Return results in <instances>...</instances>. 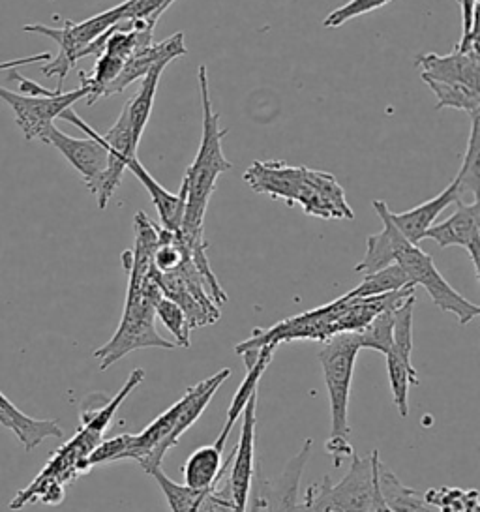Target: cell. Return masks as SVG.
Wrapping results in <instances>:
<instances>
[{"label": "cell", "mask_w": 480, "mask_h": 512, "mask_svg": "<svg viewBox=\"0 0 480 512\" xmlns=\"http://www.w3.org/2000/svg\"><path fill=\"white\" fill-rule=\"evenodd\" d=\"M167 68V64L162 62L158 66H154L150 70L147 76L143 77V85L139 92L132 96L124 109L128 111V119L132 124V134H134L135 145H139L143 132L147 128V122L150 119V113H152V107H154V98H156V91H158V83H160V77L164 74V70Z\"/></svg>", "instance_id": "d6986e66"}, {"label": "cell", "mask_w": 480, "mask_h": 512, "mask_svg": "<svg viewBox=\"0 0 480 512\" xmlns=\"http://www.w3.org/2000/svg\"><path fill=\"white\" fill-rule=\"evenodd\" d=\"M389 2H392V0H349V2H345L344 6L336 8L334 12H330L329 16L325 17L323 27L340 29L347 21L375 12L383 6H387Z\"/></svg>", "instance_id": "f1b7e54d"}, {"label": "cell", "mask_w": 480, "mask_h": 512, "mask_svg": "<svg viewBox=\"0 0 480 512\" xmlns=\"http://www.w3.org/2000/svg\"><path fill=\"white\" fill-rule=\"evenodd\" d=\"M392 310L394 308L383 310L368 325L355 332L360 349H374L381 355L389 353L392 346Z\"/></svg>", "instance_id": "4316f807"}, {"label": "cell", "mask_w": 480, "mask_h": 512, "mask_svg": "<svg viewBox=\"0 0 480 512\" xmlns=\"http://www.w3.org/2000/svg\"><path fill=\"white\" fill-rule=\"evenodd\" d=\"M458 201H464V197L460 192V182L454 177V181L450 182L441 194L424 201L422 205L411 209V211H390V218L407 241L411 244H419L424 239L426 231L434 226L439 214L445 209H449L450 205H456Z\"/></svg>", "instance_id": "5bb4252c"}, {"label": "cell", "mask_w": 480, "mask_h": 512, "mask_svg": "<svg viewBox=\"0 0 480 512\" xmlns=\"http://www.w3.org/2000/svg\"><path fill=\"white\" fill-rule=\"evenodd\" d=\"M199 92L203 102V137L195 156L194 164L186 171V207L182 226L177 233H199L203 231L205 214L210 196L216 188L218 177L231 169V162L225 158L222 139L227 130L220 128V117L214 113L210 102L209 76L207 66H199Z\"/></svg>", "instance_id": "7a4b0ae2"}, {"label": "cell", "mask_w": 480, "mask_h": 512, "mask_svg": "<svg viewBox=\"0 0 480 512\" xmlns=\"http://www.w3.org/2000/svg\"><path fill=\"white\" fill-rule=\"evenodd\" d=\"M424 239H432L441 248H465L473 261L475 276L480 280V199H473V203L458 201L454 214L430 227Z\"/></svg>", "instance_id": "30bf717a"}, {"label": "cell", "mask_w": 480, "mask_h": 512, "mask_svg": "<svg viewBox=\"0 0 480 512\" xmlns=\"http://www.w3.org/2000/svg\"><path fill=\"white\" fill-rule=\"evenodd\" d=\"M349 460V471L338 484L325 477L306 490L299 512H368L379 492V451L366 458L353 452Z\"/></svg>", "instance_id": "3957f363"}, {"label": "cell", "mask_w": 480, "mask_h": 512, "mask_svg": "<svg viewBox=\"0 0 480 512\" xmlns=\"http://www.w3.org/2000/svg\"><path fill=\"white\" fill-rule=\"evenodd\" d=\"M87 96V87L70 92L53 91L47 96H27L0 87V100L12 107L15 122L25 139L42 143H47V134L55 126L53 122L59 119L60 113L74 107L79 100H87Z\"/></svg>", "instance_id": "ba28073f"}, {"label": "cell", "mask_w": 480, "mask_h": 512, "mask_svg": "<svg viewBox=\"0 0 480 512\" xmlns=\"http://www.w3.org/2000/svg\"><path fill=\"white\" fill-rule=\"evenodd\" d=\"M372 205L383 222V231L368 237V241H366V254L362 257L359 265L355 267V272H362V274H372V272L381 271V269L392 265L394 263V246H396V239L400 237V229L394 226L387 203L377 199Z\"/></svg>", "instance_id": "e0dca14e"}, {"label": "cell", "mask_w": 480, "mask_h": 512, "mask_svg": "<svg viewBox=\"0 0 480 512\" xmlns=\"http://www.w3.org/2000/svg\"><path fill=\"white\" fill-rule=\"evenodd\" d=\"M415 62L420 68V77L450 85H464L480 91L479 47H473L469 51L456 49L452 55L426 53L419 55Z\"/></svg>", "instance_id": "8fae6325"}, {"label": "cell", "mask_w": 480, "mask_h": 512, "mask_svg": "<svg viewBox=\"0 0 480 512\" xmlns=\"http://www.w3.org/2000/svg\"><path fill=\"white\" fill-rule=\"evenodd\" d=\"M222 452L224 451L214 447V443L199 447L197 451L192 452L182 467L184 486L203 492V490L214 488L218 482L222 481L231 466L233 451L227 456L225 462Z\"/></svg>", "instance_id": "2e32d148"}, {"label": "cell", "mask_w": 480, "mask_h": 512, "mask_svg": "<svg viewBox=\"0 0 480 512\" xmlns=\"http://www.w3.org/2000/svg\"><path fill=\"white\" fill-rule=\"evenodd\" d=\"M59 119L70 122V124H74L77 128H81L83 132H87V136L98 139L109 151V160H107V167H105L104 173L89 188L90 192L96 196L98 207L104 211L107 203L111 201V197L115 196L120 182H122V175L128 169V162L134 160L135 156H137V147L139 145H135L132 124H130V119H128V111L122 107L119 119L105 134H98L94 128H90L87 122L81 121L77 117L74 107L62 111Z\"/></svg>", "instance_id": "52a82bcc"}, {"label": "cell", "mask_w": 480, "mask_h": 512, "mask_svg": "<svg viewBox=\"0 0 480 512\" xmlns=\"http://www.w3.org/2000/svg\"><path fill=\"white\" fill-rule=\"evenodd\" d=\"M394 263L407 274L413 286H422L435 306L443 312H449L458 317L462 325L471 323L475 317L480 316V306L475 302L467 301L449 282L443 274L437 271L434 259L428 256L419 244H411L400 233L394 246Z\"/></svg>", "instance_id": "8992f818"}, {"label": "cell", "mask_w": 480, "mask_h": 512, "mask_svg": "<svg viewBox=\"0 0 480 512\" xmlns=\"http://www.w3.org/2000/svg\"><path fill=\"white\" fill-rule=\"evenodd\" d=\"M53 59V55L49 51L40 53V55H32V57H21V59H14V61L0 62V72L4 70H17L19 66H30V64H38V62H49Z\"/></svg>", "instance_id": "1f68e13d"}, {"label": "cell", "mask_w": 480, "mask_h": 512, "mask_svg": "<svg viewBox=\"0 0 480 512\" xmlns=\"http://www.w3.org/2000/svg\"><path fill=\"white\" fill-rule=\"evenodd\" d=\"M47 145L55 147L70 162V166L83 177L87 188L98 181V177L107 167L109 151L94 137L77 139V137L66 136L57 126H53L47 134Z\"/></svg>", "instance_id": "7c38bea8"}, {"label": "cell", "mask_w": 480, "mask_h": 512, "mask_svg": "<svg viewBox=\"0 0 480 512\" xmlns=\"http://www.w3.org/2000/svg\"><path fill=\"white\" fill-rule=\"evenodd\" d=\"M128 10V0L120 2L119 6L105 10L98 16L85 19L81 23H72L66 21L64 27H45V25H25L23 31L30 32V34H42L51 38L53 42H57L59 46V55L55 59L45 64L42 68V74L45 77H57L59 85L55 91L62 92V85L64 79L72 72L77 61L83 59V51L87 47L92 46L96 40H100L104 34L115 29L119 23L124 21V14Z\"/></svg>", "instance_id": "277c9868"}, {"label": "cell", "mask_w": 480, "mask_h": 512, "mask_svg": "<svg viewBox=\"0 0 480 512\" xmlns=\"http://www.w3.org/2000/svg\"><path fill=\"white\" fill-rule=\"evenodd\" d=\"M173 2L175 0H128V10L124 14L122 23H130V21H137V19H149V21L158 25L160 17L164 16L165 10Z\"/></svg>", "instance_id": "f546056e"}, {"label": "cell", "mask_w": 480, "mask_h": 512, "mask_svg": "<svg viewBox=\"0 0 480 512\" xmlns=\"http://www.w3.org/2000/svg\"><path fill=\"white\" fill-rule=\"evenodd\" d=\"M405 287H415L411 284V280L407 278L400 265L392 263L389 267L381 269V271L372 272V274H364L362 282L355 289H351L349 293H345L349 299H368V297H379V295H387L400 291Z\"/></svg>", "instance_id": "44dd1931"}, {"label": "cell", "mask_w": 480, "mask_h": 512, "mask_svg": "<svg viewBox=\"0 0 480 512\" xmlns=\"http://www.w3.org/2000/svg\"><path fill=\"white\" fill-rule=\"evenodd\" d=\"M430 91L434 92L437 98V106L435 109H445V107H452V109H460L469 115L480 113V91L469 89L464 85H450V83H441V81H434L428 77H420Z\"/></svg>", "instance_id": "cb8c5ba5"}, {"label": "cell", "mask_w": 480, "mask_h": 512, "mask_svg": "<svg viewBox=\"0 0 480 512\" xmlns=\"http://www.w3.org/2000/svg\"><path fill=\"white\" fill-rule=\"evenodd\" d=\"M359 351V340L355 332L334 334L319 351V362L329 394L330 437H347L351 432L349 398Z\"/></svg>", "instance_id": "5b68a950"}, {"label": "cell", "mask_w": 480, "mask_h": 512, "mask_svg": "<svg viewBox=\"0 0 480 512\" xmlns=\"http://www.w3.org/2000/svg\"><path fill=\"white\" fill-rule=\"evenodd\" d=\"M156 319L162 321L165 329L173 334L175 346L182 347V349L192 346V340H190L192 325L179 304L169 301L167 297H162L156 304Z\"/></svg>", "instance_id": "83f0119b"}, {"label": "cell", "mask_w": 480, "mask_h": 512, "mask_svg": "<svg viewBox=\"0 0 480 512\" xmlns=\"http://www.w3.org/2000/svg\"><path fill=\"white\" fill-rule=\"evenodd\" d=\"M377 482H379L381 497L387 503L390 511L428 512V505L424 503V499H420L415 490L404 486L400 479L392 473V469L385 464H379Z\"/></svg>", "instance_id": "ffe728a7"}, {"label": "cell", "mask_w": 480, "mask_h": 512, "mask_svg": "<svg viewBox=\"0 0 480 512\" xmlns=\"http://www.w3.org/2000/svg\"><path fill=\"white\" fill-rule=\"evenodd\" d=\"M325 449L334 458V466L336 467L342 466L345 458H351V454L355 452L345 437H329Z\"/></svg>", "instance_id": "4dcf8cb0"}, {"label": "cell", "mask_w": 480, "mask_h": 512, "mask_svg": "<svg viewBox=\"0 0 480 512\" xmlns=\"http://www.w3.org/2000/svg\"><path fill=\"white\" fill-rule=\"evenodd\" d=\"M413 306L415 293L405 297L404 301L392 310V346L390 351L396 353L405 362H411L413 355Z\"/></svg>", "instance_id": "603a6c76"}, {"label": "cell", "mask_w": 480, "mask_h": 512, "mask_svg": "<svg viewBox=\"0 0 480 512\" xmlns=\"http://www.w3.org/2000/svg\"><path fill=\"white\" fill-rule=\"evenodd\" d=\"M422 499L428 507H435L441 512H480L477 490L439 488V490H428Z\"/></svg>", "instance_id": "484cf974"}, {"label": "cell", "mask_w": 480, "mask_h": 512, "mask_svg": "<svg viewBox=\"0 0 480 512\" xmlns=\"http://www.w3.org/2000/svg\"><path fill=\"white\" fill-rule=\"evenodd\" d=\"M312 445L314 441L308 437L278 479H257L255 499L252 501L257 512H299V482L310 460Z\"/></svg>", "instance_id": "9c48e42d"}, {"label": "cell", "mask_w": 480, "mask_h": 512, "mask_svg": "<svg viewBox=\"0 0 480 512\" xmlns=\"http://www.w3.org/2000/svg\"><path fill=\"white\" fill-rule=\"evenodd\" d=\"M460 182L462 197L465 192H471L473 199H479L480 190V113L471 115V136L465 151L464 164L456 175Z\"/></svg>", "instance_id": "d4e9b609"}, {"label": "cell", "mask_w": 480, "mask_h": 512, "mask_svg": "<svg viewBox=\"0 0 480 512\" xmlns=\"http://www.w3.org/2000/svg\"><path fill=\"white\" fill-rule=\"evenodd\" d=\"M128 169L134 173L139 182L145 186V190L149 192L150 199L158 211L160 216V224L167 229L177 233L182 226V218H184V207H186V182L182 181L179 194H169L160 182L156 181L149 171L139 162V158L135 156L134 160L128 162Z\"/></svg>", "instance_id": "9a60e30c"}, {"label": "cell", "mask_w": 480, "mask_h": 512, "mask_svg": "<svg viewBox=\"0 0 480 512\" xmlns=\"http://www.w3.org/2000/svg\"><path fill=\"white\" fill-rule=\"evenodd\" d=\"M385 359H387L392 400H394V406L398 409L400 417L405 419L409 415V389L419 385V374H417L413 362H405L392 351L385 355Z\"/></svg>", "instance_id": "7402d4cb"}, {"label": "cell", "mask_w": 480, "mask_h": 512, "mask_svg": "<svg viewBox=\"0 0 480 512\" xmlns=\"http://www.w3.org/2000/svg\"><path fill=\"white\" fill-rule=\"evenodd\" d=\"M186 53H188V49L184 44V34L182 32L173 34L171 38H167L164 42L152 44L143 51H137L132 57H128V61L124 62L119 77L104 92L105 98L113 96V94H119L137 79H143L154 66L162 64V62L169 64V62H173L179 57H184Z\"/></svg>", "instance_id": "4fadbf2b"}, {"label": "cell", "mask_w": 480, "mask_h": 512, "mask_svg": "<svg viewBox=\"0 0 480 512\" xmlns=\"http://www.w3.org/2000/svg\"><path fill=\"white\" fill-rule=\"evenodd\" d=\"M158 229L145 212L135 214V248L122 256L124 269L130 274L122 319L113 338L94 351L102 372L137 349H177L175 342L165 340L156 329V304L164 297L152 263Z\"/></svg>", "instance_id": "6da1fadb"}, {"label": "cell", "mask_w": 480, "mask_h": 512, "mask_svg": "<svg viewBox=\"0 0 480 512\" xmlns=\"http://www.w3.org/2000/svg\"><path fill=\"white\" fill-rule=\"evenodd\" d=\"M0 413L4 415V419L8 422V428L19 437L21 445L25 447V451L36 449L47 437L64 436L62 428L57 421H38L32 419L29 415H25L23 411H19L17 407L8 400V396H4L0 392Z\"/></svg>", "instance_id": "ac0fdd59"}]
</instances>
